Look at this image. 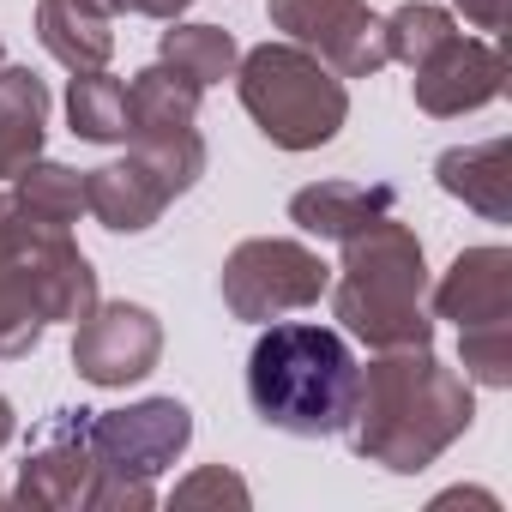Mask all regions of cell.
Segmentation results:
<instances>
[{"label":"cell","instance_id":"obj_1","mask_svg":"<svg viewBox=\"0 0 512 512\" xmlns=\"http://www.w3.org/2000/svg\"><path fill=\"white\" fill-rule=\"evenodd\" d=\"M476 422V386L434 356V344L416 350H374V362L356 374V404L344 422V440L356 458L422 476L434 458H446Z\"/></svg>","mask_w":512,"mask_h":512},{"label":"cell","instance_id":"obj_2","mask_svg":"<svg viewBox=\"0 0 512 512\" xmlns=\"http://www.w3.org/2000/svg\"><path fill=\"white\" fill-rule=\"evenodd\" d=\"M356 350L320 320H266L247 350V404L266 428L296 440H332L356 404Z\"/></svg>","mask_w":512,"mask_h":512},{"label":"cell","instance_id":"obj_3","mask_svg":"<svg viewBox=\"0 0 512 512\" xmlns=\"http://www.w3.org/2000/svg\"><path fill=\"white\" fill-rule=\"evenodd\" d=\"M97 302V266L73 229L31 223L13 193H0V362L31 356L49 326H79Z\"/></svg>","mask_w":512,"mask_h":512},{"label":"cell","instance_id":"obj_4","mask_svg":"<svg viewBox=\"0 0 512 512\" xmlns=\"http://www.w3.org/2000/svg\"><path fill=\"white\" fill-rule=\"evenodd\" d=\"M344 266L332 272V314L338 332L368 344V350H416L434 344V314H428V253L422 235L398 217L368 223L362 235L338 241Z\"/></svg>","mask_w":512,"mask_h":512},{"label":"cell","instance_id":"obj_5","mask_svg":"<svg viewBox=\"0 0 512 512\" xmlns=\"http://www.w3.org/2000/svg\"><path fill=\"white\" fill-rule=\"evenodd\" d=\"M235 97L278 151H320L350 121V85L302 43H260L235 61Z\"/></svg>","mask_w":512,"mask_h":512},{"label":"cell","instance_id":"obj_6","mask_svg":"<svg viewBox=\"0 0 512 512\" xmlns=\"http://www.w3.org/2000/svg\"><path fill=\"white\" fill-rule=\"evenodd\" d=\"M223 308L247 326H266V320H284V314H302V308H320V296L332 290V266L308 241H290V235H253L241 247H229L223 260Z\"/></svg>","mask_w":512,"mask_h":512},{"label":"cell","instance_id":"obj_7","mask_svg":"<svg viewBox=\"0 0 512 512\" xmlns=\"http://www.w3.org/2000/svg\"><path fill=\"white\" fill-rule=\"evenodd\" d=\"M193 446V410L181 398H139L127 410H91L97 476L157 482Z\"/></svg>","mask_w":512,"mask_h":512},{"label":"cell","instance_id":"obj_8","mask_svg":"<svg viewBox=\"0 0 512 512\" xmlns=\"http://www.w3.org/2000/svg\"><path fill=\"white\" fill-rule=\"evenodd\" d=\"M266 19L284 31V43H302L338 79H374L386 67L380 13L368 0H266Z\"/></svg>","mask_w":512,"mask_h":512},{"label":"cell","instance_id":"obj_9","mask_svg":"<svg viewBox=\"0 0 512 512\" xmlns=\"http://www.w3.org/2000/svg\"><path fill=\"white\" fill-rule=\"evenodd\" d=\"M97 482V452H91V410H49L31 428L19 488L7 494L13 506H43V512H85Z\"/></svg>","mask_w":512,"mask_h":512},{"label":"cell","instance_id":"obj_10","mask_svg":"<svg viewBox=\"0 0 512 512\" xmlns=\"http://www.w3.org/2000/svg\"><path fill=\"white\" fill-rule=\"evenodd\" d=\"M157 362H163V320L139 302H97L73 326V368H79V380H91L103 392L145 380Z\"/></svg>","mask_w":512,"mask_h":512},{"label":"cell","instance_id":"obj_11","mask_svg":"<svg viewBox=\"0 0 512 512\" xmlns=\"http://www.w3.org/2000/svg\"><path fill=\"white\" fill-rule=\"evenodd\" d=\"M416 79H410V97H416V109L422 115H434V121H458V115H476V109H488L500 91H506V55L494 49V43H482V37H452V43H440L422 67H410Z\"/></svg>","mask_w":512,"mask_h":512},{"label":"cell","instance_id":"obj_12","mask_svg":"<svg viewBox=\"0 0 512 512\" xmlns=\"http://www.w3.org/2000/svg\"><path fill=\"white\" fill-rule=\"evenodd\" d=\"M428 314L452 320L458 332L512 320V247H500V241L464 247L440 272V284H428Z\"/></svg>","mask_w":512,"mask_h":512},{"label":"cell","instance_id":"obj_13","mask_svg":"<svg viewBox=\"0 0 512 512\" xmlns=\"http://www.w3.org/2000/svg\"><path fill=\"white\" fill-rule=\"evenodd\" d=\"M392 211H398V193L386 181H314L290 193V223L320 241H350Z\"/></svg>","mask_w":512,"mask_h":512},{"label":"cell","instance_id":"obj_14","mask_svg":"<svg viewBox=\"0 0 512 512\" xmlns=\"http://www.w3.org/2000/svg\"><path fill=\"white\" fill-rule=\"evenodd\" d=\"M440 193L464 199L488 223H512V139H476L434 157Z\"/></svg>","mask_w":512,"mask_h":512},{"label":"cell","instance_id":"obj_15","mask_svg":"<svg viewBox=\"0 0 512 512\" xmlns=\"http://www.w3.org/2000/svg\"><path fill=\"white\" fill-rule=\"evenodd\" d=\"M85 211L109 229V235H145L157 229V217L169 211V193L133 163V157H115L103 169H85Z\"/></svg>","mask_w":512,"mask_h":512},{"label":"cell","instance_id":"obj_16","mask_svg":"<svg viewBox=\"0 0 512 512\" xmlns=\"http://www.w3.org/2000/svg\"><path fill=\"white\" fill-rule=\"evenodd\" d=\"M49 139V85L31 67H0V181L43 157Z\"/></svg>","mask_w":512,"mask_h":512},{"label":"cell","instance_id":"obj_17","mask_svg":"<svg viewBox=\"0 0 512 512\" xmlns=\"http://www.w3.org/2000/svg\"><path fill=\"white\" fill-rule=\"evenodd\" d=\"M115 19L79 7V0H37V43L67 67V73H97L115 55Z\"/></svg>","mask_w":512,"mask_h":512},{"label":"cell","instance_id":"obj_18","mask_svg":"<svg viewBox=\"0 0 512 512\" xmlns=\"http://www.w3.org/2000/svg\"><path fill=\"white\" fill-rule=\"evenodd\" d=\"M199 85L187 73H175L169 61H151L133 73L127 85V139L133 133H169V127H193L199 121Z\"/></svg>","mask_w":512,"mask_h":512},{"label":"cell","instance_id":"obj_19","mask_svg":"<svg viewBox=\"0 0 512 512\" xmlns=\"http://www.w3.org/2000/svg\"><path fill=\"white\" fill-rule=\"evenodd\" d=\"M7 193H13V205H19L31 223H49V229H73V223L85 217V169L49 163V157L25 163Z\"/></svg>","mask_w":512,"mask_h":512},{"label":"cell","instance_id":"obj_20","mask_svg":"<svg viewBox=\"0 0 512 512\" xmlns=\"http://www.w3.org/2000/svg\"><path fill=\"white\" fill-rule=\"evenodd\" d=\"M157 61H169V67L187 73L199 91H211V85L235 79L241 49H235V37H229L223 25H181V19H169V31L157 37Z\"/></svg>","mask_w":512,"mask_h":512},{"label":"cell","instance_id":"obj_21","mask_svg":"<svg viewBox=\"0 0 512 512\" xmlns=\"http://www.w3.org/2000/svg\"><path fill=\"white\" fill-rule=\"evenodd\" d=\"M67 127L85 145H121L127 139V85L109 67L73 73V85H67Z\"/></svg>","mask_w":512,"mask_h":512},{"label":"cell","instance_id":"obj_22","mask_svg":"<svg viewBox=\"0 0 512 512\" xmlns=\"http://www.w3.org/2000/svg\"><path fill=\"white\" fill-rule=\"evenodd\" d=\"M127 157L169 193V205L181 199V193H193L199 187V175H205V139H199V127H169V133H133L127 139Z\"/></svg>","mask_w":512,"mask_h":512},{"label":"cell","instance_id":"obj_23","mask_svg":"<svg viewBox=\"0 0 512 512\" xmlns=\"http://www.w3.org/2000/svg\"><path fill=\"white\" fill-rule=\"evenodd\" d=\"M380 37H386V61L398 67H422L440 43L458 37V19L446 7H434V0H404L398 13L380 19Z\"/></svg>","mask_w":512,"mask_h":512},{"label":"cell","instance_id":"obj_24","mask_svg":"<svg viewBox=\"0 0 512 512\" xmlns=\"http://www.w3.org/2000/svg\"><path fill=\"white\" fill-rule=\"evenodd\" d=\"M458 362H464L470 386L506 392L512 386V320H500V326H464L458 332Z\"/></svg>","mask_w":512,"mask_h":512},{"label":"cell","instance_id":"obj_25","mask_svg":"<svg viewBox=\"0 0 512 512\" xmlns=\"http://www.w3.org/2000/svg\"><path fill=\"white\" fill-rule=\"evenodd\" d=\"M175 506H253V488L235 476V470H223V464H199L193 476H181L175 482V494H169Z\"/></svg>","mask_w":512,"mask_h":512},{"label":"cell","instance_id":"obj_26","mask_svg":"<svg viewBox=\"0 0 512 512\" xmlns=\"http://www.w3.org/2000/svg\"><path fill=\"white\" fill-rule=\"evenodd\" d=\"M452 7H458L476 31H506V7H512V0H452Z\"/></svg>","mask_w":512,"mask_h":512},{"label":"cell","instance_id":"obj_27","mask_svg":"<svg viewBox=\"0 0 512 512\" xmlns=\"http://www.w3.org/2000/svg\"><path fill=\"white\" fill-rule=\"evenodd\" d=\"M187 7H193V0H127V13H145V19H157V25L181 19Z\"/></svg>","mask_w":512,"mask_h":512},{"label":"cell","instance_id":"obj_28","mask_svg":"<svg viewBox=\"0 0 512 512\" xmlns=\"http://www.w3.org/2000/svg\"><path fill=\"white\" fill-rule=\"evenodd\" d=\"M13 428H19V416H13V398H7V392H0V446H7V440H13Z\"/></svg>","mask_w":512,"mask_h":512},{"label":"cell","instance_id":"obj_29","mask_svg":"<svg viewBox=\"0 0 512 512\" xmlns=\"http://www.w3.org/2000/svg\"><path fill=\"white\" fill-rule=\"evenodd\" d=\"M79 7H91V13H103V19H115V13H127V0H79Z\"/></svg>","mask_w":512,"mask_h":512},{"label":"cell","instance_id":"obj_30","mask_svg":"<svg viewBox=\"0 0 512 512\" xmlns=\"http://www.w3.org/2000/svg\"><path fill=\"white\" fill-rule=\"evenodd\" d=\"M0 67H7V43H0Z\"/></svg>","mask_w":512,"mask_h":512},{"label":"cell","instance_id":"obj_31","mask_svg":"<svg viewBox=\"0 0 512 512\" xmlns=\"http://www.w3.org/2000/svg\"><path fill=\"white\" fill-rule=\"evenodd\" d=\"M0 500H7V494H0Z\"/></svg>","mask_w":512,"mask_h":512}]
</instances>
